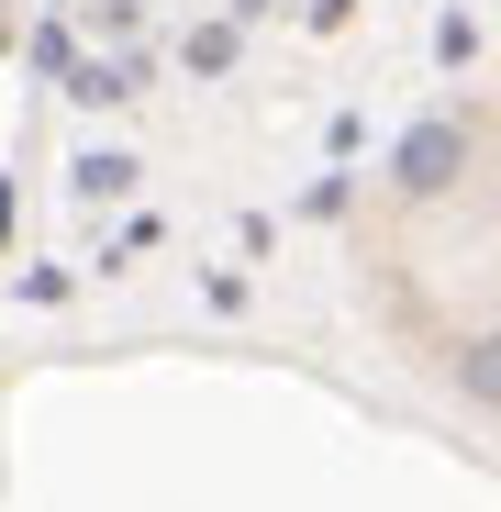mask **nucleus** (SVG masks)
I'll return each instance as SVG.
<instances>
[{"label": "nucleus", "mask_w": 501, "mask_h": 512, "mask_svg": "<svg viewBox=\"0 0 501 512\" xmlns=\"http://www.w3.org/2000/svg\"><path fill=\"white\" fill-rule=\"evenodd\" d=\"M457 167H468V145H457L446 123H424V134H412V145H401V190H446V179H457Z\"/></svg>", "instance_id": "1"}, {"label": "nucleus", "mask_w": 501, "mask_h": 512, "mask_svg": "<svg viewBox=\"0 0 501 512\" xmlns=\"http://www.w3.org/2000/svg\"><path fill=\"white\" fill-rule=\"evenodd\" d=\"M457 390H479L501 412V334H468V346H457Z\"/></svg>", "instance_id": "2"}]
</instances>
